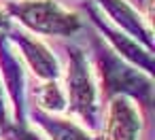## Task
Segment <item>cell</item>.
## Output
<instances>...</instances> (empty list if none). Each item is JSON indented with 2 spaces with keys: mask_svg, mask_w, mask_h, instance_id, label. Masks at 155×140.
<instances>
[{
  "mask_svg": "<svg viewBox=\"0 0 155 140\" xmlns=\"http://www.w3.org/2000/svg\"><path fill=\"white\" fill-rule=\"evenodd\" d=\"M9 138H11V140H43L36 132L26 129L24 125H19V127H15V129H9Z\"/></svg>",
  "mask_w": 155,
  "mask_h": 140,
  "instance_id": "8fae6325",
  "label": "cell"
},
{
  "mask_svg": "<svg viewBox=\"0 0 155 140\" xmlns=\"http://www.w3.org/2000/svg\"><path fill=\"white\" fill-rule=\"evenodd\" d=\"M0 74H2L0 83H5V87L11 96L17 123H21V115H24V70H21V64L17 60L15 51L11 49L9 41L5 38V34H0Z\"/></svg>",
  "mask_w": 155,
  "mask_h": 140,
  "instance_id": "ba28073f",
  "label": "cell"
},
{
  "mask_svg": "<svg viewBox=\"0 0 155 140\" xmlns=\"http://www.w3.org/2000/svg\"><path fill=\"white\" fill-rule=\"evenodd\" d=\"M100 7L104 9V13L121 28L127 32L130 38H134L136 43H140L144 49L153 51V34H151V26L140 17V13L127 2V0H98ZM117 28V30H119Z\"/></svg>",
  "mask_w": 155,
  "mask_h": 140,
  "instance_id": "52a82bcc",
  "label": "cell"
},
{
  "mask_svg": "<svg viewBox=\"0 0 155 140\" xmlns=\"http://www.w3.org/2000/svg\"><path fill=\"white\" fill-rule=\"evenodd\" d=\"M140 129L142 119L138 106L125 96L110 98L106 108L104 140H140Z\"/></svg>",
  "mask_w": 155,
  "mask_h": 140,
  "instance_id": "277c9868",
  "label": "cell"
},
{
  "mask_svg": "<svg viewBox=\"0 0 155 140\" xmlns=\"http://www.w3.org/2000/svg\"><path fill=\"white\" fill-rule=\"evenodd\" d=\"M9 26V19H7V13L0 9V28H7Z\"/></svg>",
  "mask_w": 155,
  "mask_h": 140,
  "instance_id": "4fadbf2b",
  "label": "cell"
},
{
  "mask_svg": "<svg viewBox=\"0 0 155 140\" xmlns=\"http://www.w3.org/2000/svg\"><path fill=\"white\" fill-rule=\"evenodd\" d=\"M0 125L7 129V106H5V93H2V83H0Z\"/></svg>",
  "mask_w": 155,
  "mask_h": 140,
  "instance_id": "7c38bea8",
  "label": "cell"
},
{
  "mask_svg": "<svg viewBox=\"0 0 155 140\" xmlns=\"http://www.w3.org/2000/svg\"><path fill=\"white\" fill-rule=\"evenodd\" d=\"M7 11L21 26L45 36H70L81 28V17L62 9L55 0H13Z\"/></svg>",
  "mask_w": 155,
  "mask_h": 140,
  "instance_id": "3957f363",
  "label": "cell"
},
{
  "mask_svg": "<svg viewBox=\"0 0 155 140\" xmlns=\"http://www.w3.org/2000/svg\"><path fill=\"white\" fill-rule=\"evenodd\" d=\"M89 17H91L94 26L100 30V34H104V38L110 43L108 49H110L113 53H117V55H119L121 60H125L127 64H132V66L144 70V74H151V72H153V51L144 49L140 43H136L134 38H130V36L123 34L121 30H117V28L108 26L106 21H102V17H100L94 9H89Z\"/></svg>",
  "mask_w": 155,
  "mask_h": 140,
  "instance_id": "5b68a950",
  "label": "cell"
},
{
  "mask_svg": "<svg viewBox=\"0 0 155 140\" xmlns=\"http://www.w3.org/2000/svg\"><path fill=\"white\" fill-rule=\"evenodd\" d=\"M34 100H36V108L41 112H47V115L64 112L68 108L66 93H64V89L60 87L58 81H43L34 89Z\"/></svg>",
  "mask_w": 155,
  "mask_h": 140,
  "instance_id": "30bf717a",
  "label": "cell"
},
{
  "mask_svg": "<svg viewBox=\"0 0 155 140\" xmlns=\"http://www.w3.org/2000/svg\"><path fill=\"white\" fill-rule=\"evenodd\" d=\"M94 57L102 83V93L106 98L125 96L138 100L142 106L151 104V91H153L151 74H144L125 60H121L98 38L94 41Z\"/></svg>",
  "mask_w": 155,
  "mask_h": 140,
  "instance_id": "6da1fadb",
  "label": "cell"
},
{
  "mask_svg": "<svg viewBox=\"0 0 155 140\" xmlns=\"http://www.w3.org/2000/svg\"><path fill=\"white\" fill-rule=\"evenodd\" d=\"M66 102L68 108L91 129L100 123V102L98 87L89 66L87 55L79 47L68 49V68H66Z\"/></svg>",
  "mask_w": 155,
  "mask_h": 140,
  "instance_id": "7a4b0ae2",
  "label": "cell"
},
{
  "mask_svg": "<svg viewBox=\"0 0 155 140\" xmlns=\"http://www.w3.org/2000/svg\"><path fill=\"white\" fill-rule=\"evenodd\" d=\"M11 41L17 45L19 55L30 66V70L34 72L36 79H41V81H58L60 79L62 70H60L58 57L41 41L30 38V34H26V32H13Z\"/></svg>",
  "mask_w": 155,
  "mask_h": 140,
  "instance_id": "8992f818",
  "label": "cell"
},
{
  "mask_svg": "<svg viewBox=\"0 0 155 140\" xmlns=\"http://www.w3.org/2000/svg\"><path fill=\"white\" fill-rule=\"evenodd\" d=\"M32 117H34V123L51 140H96L87 129H83L81 125H77L70 119L55 117V115H47V112H41L38 108L32 110Z\"/></svg>",
  "mask_w": 155,
  "mask_h": 140,
  "instance_id": "9c48e42d",
  "label": "cell"
}]
</instances>
